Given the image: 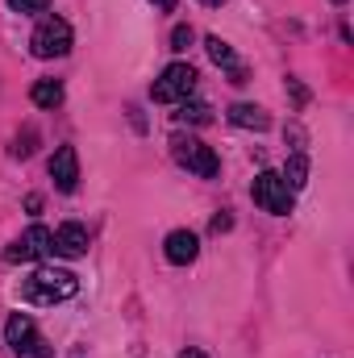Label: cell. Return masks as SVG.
<instances>
[{
    "instance_id": "cell-8",
    "label": "cell",
    "mask_w": 354,
    "mask_h": 358,
    "mask_svg": "<svg viewBox=\"0 0 354 358\" xmlns=\"http://www.w3.org/2000/svg\"><path fill=\"white\" fill-rule=\"evenodd\" d=\"M50 179H55L59 192H76V187H80V155H76V146H59V150H55V159H50Z\"/></svg>"
},
{
    "instance_id": "cell-17",
    "label": "cell",
    "mask_w": 354,
    "mask_h": 358,
    "mask_svg": "<svg viewBox=\"0 0 354 358\" xmlns=\"http://www.w3.org/2000/svg\"><path fill=\"white\" fill-rule=\"evenodd\" d=\"M192 46V25H176L171 29V50H187Z\"/></svg>"
},
{
    "instance_id": "cell-14",
    "label": "cell",
    "mask_w": 354,
    "mask_h": 358,
    "mask_svg": "<svg viewBox=\"0 0 354 358\" xmlns=\"http://www.w3.org/2000/svg\"><path fill=\"white\" fill-rule=\"evenodd\" d=\"M176 117L183 121V125H208V121H213V108H208L204 100H192V96H187V100H179Z\"/></svg>"
},
{
    "instance_id": "cell-5",
    "label": "cell",
    "mask_w": 354,
    "mask_h": 358,
    "mask_svg": "<svg viewBox=\"0 0 354 358\" xmlns=\"http://www.w3.org/2000/svg\"><path fill=\"white\" fill-rule=\"evenodd\" d=\"M196 67H187V63H171L159 80H155V88L150 96L159 100V104H179V100H187L192 92H196Z\"/></svg>"
},
{
    "instance_id": "cell-7",
    "label": "cell",
    "mask_w": 354,
    "mask_h": 358,
    "mask_svg": "<svg viewBox=\"0 0 354 358\" xmlns=\"http://www.w3.org/2000/svg\"><path fill=\"white\" fill-rule=\"evenodd\" d=\"M55 250V234L46 229V225H29L8 250H4V263H38V259H46Z\"/></svg>"
},
{
    "instance_id": "cell-16",
    "label": "cell",
    "mask_w": 354,
    "mask_h": 358,
    "mask_svg": "<svg viewBox=\"0 0 354 358\" xmlns=\"http://www.w3.org/2000/svg\"><path fill=\"white\" fill-rule=\"evenodd\" d=\"M8 155H13V159H29V155H34V129H25V138H13Z\"/></svg>"
},
{
    "instance_id": "cell-13",
    "label": "cell",
    "mask_w": 354,
    "mask_h": 358,
    "mask_svg": "<svg viewBox=\"0 0 354 358\" xmlns=\"http://www.w3.org/2000/svg\"><path fill=\"white\" fill-rule=\"evenodd\" d=\"M29 100H34L38 108H59V104H63V84H59V80H38V84L29 88Z\"/></svg>"
},
{
    "instance_id": "cell-22",
    "label": "cell",
    "mask_w": 354,
    "mask_h": 358,
    "mask_svg": "<svg viewBox=\"0 0 354 358\" xmlns=\"http://www.w3.org/2000/svg\"><path fill=\"white\" fill-rule=\"evenodd\" d=\"M200 4H208V8H221V4H225V0H200Z\"/></svg>"
},
{
    "instance_id": "cell-6",
    "label": "cell",
    "mask_w": 354,
    "mask_h": 358,
    "mask_svg": "<svg viewBox=\"0 0 354 358\" xmlns=\"http://www.w3.org/2000/svg\"><path fill=\"white\" fill-rule=\"evenodd\" d=\"M250 192H255V204H259L263 213H275V217H288V213H292V196H296V192L279 179V171H259Z\"/></svg>"
},
{
    "instance_id": "cell-19",
    "label": "cell",
    "mask_w": 354,
    "mask_h": 358,
    "mask_svg": "<svg viewBox=\"0 0 354 358\" xmlns=\"http://www.w3.org/2000/svg\"><path fill=\"white\" fill-rule=\"evenodd\" d=\"M229 225H234V221H229L225 213H221V217H213V234H221V229H229Z\"/></svg>"
},
{
    "instance_id": "cell-23",
    "label": "cell",
    "mask_w": 354,
    "mask_h": 358,
    "mask_svg": "<svg viewBox=\"0 0 354 358\" xmlns=\"http://www.w3.org/2000/svg\"><path fill=\"white\" fill-rule=\"evenodd\" d=\"M334 4H346V0H334Z\"/></svg>"
},
{
    "instance_id": "cell-15",
    "label": "cell",
    "mask_w": 354,
    "mask_h": 358,
    "mask_svg": "<svg viewBox=\"0 0 354 358\" xmlns=\"http://www.w3.org/2000/svg\"><path fill=\"white\" fill-rule=\"evenodd\" d=\"M279 179H283V183H288L292 192H300V187L309 183V159H304V155L296 150V155L288 159V167H283V176H279Z\"/></svg>"
},
{
    "instance_id": "cell-3",
    "label": "cell",
    "mask_w": 354,
    "mask_h": 358,
    "mask_svg": "<svg viewBox=\"0 0 354 358\" xmlns=\"http://www.w3.org/2000/svg\"><path fill=\"white\" fill-rule=\"evenodd\" d=\"M171 155H176V163L183 171H192V176H200V179H213L221 171V159L213 155V146H204L192 134H176L171 138Z\"/></svg>"
},
{
    "instance_id": "cell-10",
    "label": "cell",
    "mask_w": 354,
    "mask_h": 358,
    "mask_svg": "<svg viewBox=\"0 0 354 358\" xmlns=\"http://www.w3.org/2000/svg\"><path fill=\"white\" fill-rule=\"evenodd\" d=\"M55 255H63V259H80V255H88V229H84L80 221L59 225V229H55Z\"/></svg>"
},
{
    "instance_id": "cell-18",
    "label": "cell",
    "mask_w": 354,
    "mask_h": 358,
    "mask_svg": "<svg viewBox=\"0 0 354 358\" xmlns=\"http://www.w3.org/2000/svg\"><path fill=\"white\" fill-rule=\"evenodd\" d=\"M46 4H50V0H8L13 13H46Z\"/></svg>"
},
{
    "instance_id": "cell-9",
    "label": "cell",
    "mask_w": 354,
    "mask_h": 358,
    "mask_svg": "<svg viewBox=\"0 0 354 358\" xmlns=\"http://www.w3.org/2000/svg\"><path fill=\"white\" fill-rule=\"evenodd\" d=\"M163 255H167V263L187 267V263H196V255H200V238H196L192 229H176V234H167Z\"/></svg>"
},
{
    "instance_id": "cell-1",
    "label": "cell",
    "mask_w": 354,
    "mask_h": 358,
    "mask_svg": "<svg viewBox=\"0 0 354 358\" xmlns=\"http://www.w3.org/2000/svg\"><path fill=\"white\" fill-rule=\"evenodd\" d=\"M80 292V279L63 267H38L29 279H21V300L38 308H55Z\"/></svg>"
},
{
    "instance_id": "cell-21",
    "label": "cell",
    "mask_w": 354,
    "mask_h": 358,
    "mask_svg": "<svg viewBox=\"0 0 354 358\" xmlns=\"http://www.w3.org/2000/svg\"><path fill=\"white\" fill-rule=\"evenodd\" d=\"M179 358H208V355H200V350H183Z\"/></svg>"
},
{
    "instance_id": "cell-20",
    "label": "cell",
    "mask_w": 354,
    "mask_h": 358,
    "mask_svg": "<svg viewBox=\"0 0 354 358\" xmlns=\"http://www.w3.org/2000/svg\"><path fill=\"white\" fill-rule=\"evenodd\" d=\"M155 8H163V13H171V8H176V0H155Z\"/></svg>"
},
{
    "instance_id": "cell-4",
    "label": "cell",
    "mask_w": 354,
    "mask_h": 358,
    "mask_svg": "<svg viewBox=\"0 0 354 358\" xmlns=\"http://www.w3.org/2000/svg\"><path fill=\"white\" fill-rule=\"evenodd\" d=\"M29 50L38 59H63L71 50V25L63 17H42L38 29H34V38H29Z\"/></svg>"
},
{
    "instance_id": "cell-12",
    "label": "cell",
    "mask_w": 354,
    "mask_h": 358,
    "mask_svg": "<svg viewBox=\"0 0 354 358\" xmlns=\"http://www.w3.org/2000/svg\"><path fill=\"white\" fill-rule=\"evenodd\" d=\"M229 121L242 125V129H259V134L271 129V117H267L259 104H234V108H229Z\"/></svg>"
},
{
    "instance_id": "cell-11",
    "label": "cell",
    "mask_w": 354,
    "mask_h": 358,
    "mask_svg": "<svg viewBox=\"0 0 354 358\" xmlns=\"http://www.w3.org/2000/svg\"><path fill=\"white\" fill-rule=\"evenodd\" d=\"M204 46H208V59H213L217 67H225V71H229V84H246V67L234 59L229 42H221V38L213 34V38H204Z\"/></svg>"
},
{
    "instance_id": "cell-2",
    "label": "cell",
    "mask_w": 354,
    "mask_h": 358,
    "mask_svg": "<svg viewBox=\"0 0 354 358\" xmlns=\"http://www.w3.org/2000/svg\"><path fill=\"white\" fill-rule=\"evenodd\" d=\"M4 342H8V350H13L17 358H55V346L38 334L34 317H25V313H13V317H8Z\"/></svg>"
}]
</instances>
